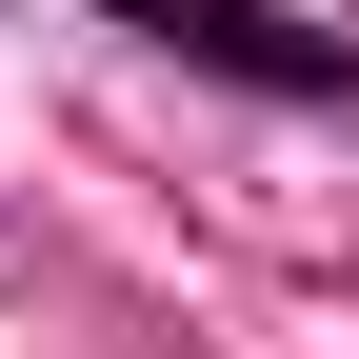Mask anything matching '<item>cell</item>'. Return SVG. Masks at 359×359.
<instances>
[{
    "mask_svg": "<svg viewBox=\"0 0 359 359\" xmlns=\"http://www.w3.org/2000/svg\"><path fill=\"white\" fill-rule=\"evenodd\" d=\"M140 40H180V60H219V80H280V100H339V40H280L259 0H120Z\"/></svg>",
    "mask_w": 359,
    "mask_h": 359,
    "instance_id": "obj_1",
    "label": "cell"
}]
</instances>
